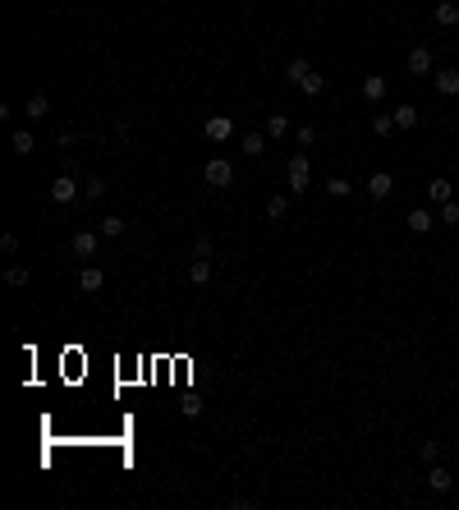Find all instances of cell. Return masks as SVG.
Listing matches in <instances>:
<instances>
[{"mask_svg": "<svg viewBox=\"0 0 459 510\" xmlns=\"http://www.w3.org/2000/svg\"><path fill=\"white\" fill-rule=\"evenodd\" d=\"M395 129H400V133L418 129V111H414V106H395Z\"/></svg>", "mask_w": 459, "mask_h": 510, "instance_id": "obj_16", "label": "cell"}, {"mask_svg": "<svg viewBox=\"0 0 459 510\" xmlns=\"http://www.w3.org/2000/svg\"><path fill=\"white\" fill-rule=\"evenodd\" d=\"M391 189H395L391 170H377V175H368V193H372L377 202H382V198H391Z\"/></svg>", "mask_w": 459, "mask_h": 510, "instance_id": "obj_8", "label": "cell"}, {"mask_svg": "<svg viewBox=\"0 0 459 510\" xmlns=\"http://www.w3.org/2000/svg\"><path fill=\"white\" fill-rule=\"evenodd\" d=\"M285 179H289V193H303L308 189V156H289V166H285Z\"/></svg>", "mask_w": 459, "mask_h": 510, "instance_id": "obj_2", "label": "cell"}, {"mask_svg": "<svg viewBox=\"0 0 459 510\" xmlns=\"http://www.w3.org/2000/svg\"><path fill=\"white\" fill-rule=\"evenodd\" d=\"M193 253H197V257H211V239H207V234H197V244H193Z\"/></svg>", "mask_w": 459, "mask_h": 510, "instance_id": "obj_32", "label": "cell"}, {"mask_svg": "<svg viewBox=\"0 0 459 510\" xmlns=\"http://www.w3.org/2000/svg\"><path fill=\"white\" fill-rule=\"evenodd\" d=\"M101 234H106V239H120L124 234V216H101Z\"/></svg>", "mask_w": 459, "mask_h": 510, "instance_id": "obj_23", "label": "cell"}, {"mask_svg": "<svg viewBox=\"0 0 459 510\" xmlns=\"http://www.w3.org/2000/svg\"><path fill=\"white\" fill-rule=\"evenodd\" d=\"M409 74L432 78V51H427V46H414V51H409Z\"/></svg>", "mask_w": 459, "mask_h": 510, "instance_id": "obj_5", "label": "cell"}, {"mask_svg": "<svg viewBox=\"0 0 459 510\" xmlns=\"http://www.w3.org/2000/svg\"><path fill=\"white\" fill-rule=\"evenodd\" d=\"M202 179H207L211 189H230L234 184V166H230L225 156H211L207 166H202Z\"/></svg>", "mask_w": 459, "mask_h": 510, "instance_id": "obj_1", "label": "cell"}, {"mask_svg": "<svg viewBox=\"0 0 459 510\" xmlns=\"http://www.w3.org/2000/svg\"><path fill=\"white\" fill-rule=\"evenodd\" d=\"M266 143H271L266 133H248V138H243V152H248V156H262V152H266Z\"/></svg>", "mask_w": 459, "mask_h": 510, "instance_id": "obj_22", "label": "cell"}, {"mask_svg": "<svg viewBox=\"0 0 459 510\" xmlns=\"http://www.w3.org/2000/svg\"><path fill=\"white\" fill-rule=\"evenodd\" d=\"M299 143L313 147V143H317V129H313V124H303V129H299Z\"/></svg>", "mask_w": 459, "mask_h": 510, "instance_id": "obj_31", "label": "cell"}, {"mask_svg": "<svg viewBox=\"0 0 459 510\" xmlns=\"http://www.w3.org/2000/svg\"><path fill=\"white\" fill-rule=\"evenodd\" d=\"M450 198H455L450 179H432V184H427V202H432V207H441V202H450Z\"/></svg>", "mask_w": 459, "mask_h": 510, "instance_id": "obj_12", "label": "cell"}, {"mask_svg": "<svg viewBox=\"0 0 459 510\" xmlns=\"http://www.w3.org/2000/svg\"><path fill=\"white\" fill-rule=\"evenodd\" d=\"M14 152H19V156H33L37 152V138L28 129H19V133H14Z\"/></svg>", "mask_w": 459, "mask_h": 510, "instance_id": "obj_21", "label": "cell"}, {"mask_svg": "<svg viewBox=\"0 0 459 510\" xmlns=\"http://www.w3.org/2000/svg\"><path fill=\"white\" fill-rule=\"evenodd\" d=\"M78 198V184H74V175H69V170H65V175H60V179H55V184H51V202H60V207H69V202H74Z\"/></svg>", "mask_w": 459, "mask_h": 510, "instance_id": "obj_3", "label": "cell"}, {"mask_svg": "<svg viewBox=\"0 0 459 510\" xmlns=\"http://www.w3.org/2000/svg\"><path fill=\"white\" fill-rule=\"evenodd\" d=\"M450 488H455V474H450V469H441V465H432V492H437V497H446Z\"/></svg>", "mask_w": 459, "mask_h": 510, "instance_id": "obj_14", "label": "cell"}, {"mask_svg": "<svg viewBox=\"0 0 459 510\" xmlns=\"http://www.w3.org/2000/svg\"><path fill=\"white\" fill-rule=\"evenodd\" d=\"M441 225H459V202H441Z\"/></svg>", "mask_w": 459, "mask_h": 510, "instance_id": "obj_28", "label": "cell"}, {"mask_svg": "<svg viewBox=\"0 0 459 510\" xmlns=\"http://www.w3.org/2000/svg\"><path fill=\"white\" fill-rule=\"evenodd\" d=\"M382 97H386V78L382 74H368V78H363V101H372V106H377Z\"/></svg>", "mask_w": 459, "mask_h": 510, "instance_id": "obj_11", "label": "cell"}, {"mask_svg": "<svg viewBox=\"0 0 459 510\" xmlns=\"http://www.w3.org/2000/svg\"><path fill=\"white\" fill-rule=\"evenodd\" d=\"M432 83H437L441 97H459V69H437V74H432Z\"/></svg>", "mask_w": 459, "mask_h": 510, "instance_id": "obj_7", "label": "cell"}, {"mask_svg": "<svg viewBox=\"0 0 459 510\" xmlns=\"http://www.w3.org/2000/svg\"><path fill=\"white\" fill-rule=\"evenodd\" d=\"M418 455H423L427 465H437V460H441V446L437 442H423V446H418Z\"/></svg>", "mask_w": 459, "mask_h": 510, "instance_id": "obj_29", "label": "cell"}, {"mask_svg": "<svg viewBox=\"0 0 459 510\" xmlns=\"http://www.w3.org/2000/svg\"><path fill=\"white\" fill-rule=\"evenodd\" d=\"M266 138H271V143H276V138H285V133H289V115H266Z\"/></svg>", "mask_w": 459, "mask_h": 510, "instance_id": "obj_17", "label": "cell"}, {"mask_svg": "<svg viewBox=\"0 0 459 510\" xmlns=\"http://www.w3.org/2000/svg\"><path fill=\"white\" fill-rule=\"evenodd\" d=\"M308 74H313V65H308L303 56H289V60H285V78H289V83H303Z\"/></svg>", "mask_w": 459, "mask_h": 510, "instance_id": "obj_13", "label": "cell"}, {"mask_svg": "<svg viewBox=\"0 0 459 510\" xmlns=\"http://www.w3.org/2000/svg\"><path fill=\"white\" fill-rule=\"evenodd\" d=\"M69 253H74V257H92V253H97V234H92V230H78L74 239H69Z\"/></svg>", "mask_w": 459, "mask_h": 510, "instance_id": "obj_9", "label": "cell"}, {"mask_svg": "<svg viewBox=\"0 0 459 510\" xmlns=\"http://www.w3.org/2000/svg\"><path fill=\"white\" fill-rule=\"evenodd\" d=\"M326 193H331V198H349V193H354V184H349V179H326Z\"/></svg>", "mask_w": 459, "mask_h": 510, "instance_id": "obj_27", "label": "cell"}, {"mask_svg": "<svg viewBox=\"0 0 459 510\" xmlns=\"http://www.w3.org/2000/svg\"><path fill=\"white\" fill-rule=\"evenodd\" d=\"M42 115H51V101H46V92H37V97H28V120H42Z\"/></svg>", "mask_w": 459, "mask_h": 510, "instance_id": "obj_20", "label": "cell"}, {"mask_svg": "<svg viewBox=\"0 0 459 510\" xmlns=\"http://www.w3.org/2000/svg\"><path fill=\"white\" fill-rule=\"evenodd\" d=\"M432 19H437L441 28H455V23H459V0H437V10H432Z\"/></svg>", "mask_w": 459, "mask_h": 510, "instance_id": "obj_10", "label": "cell"}, {"mask_svg": "<svg viewBox=\"0 0 459 510\" xmlns=\"http://www.w3.org/2000/svg\"><path fill=\"white\" fill-rule=\"evenodd\" d=\"M5 280H10V285H28V267H10Z\"/></svg>", "mask_w": 459, "mask_h": 510, "instance_id": "obj_30", "label": "cell"}, {"mask_svg": "<svg viewBox=\"0 0 459 510\" xmlns=\"http://www.w3.org/2000/svg\"><path fill=\"white\" fill-rule=\"evenodd\" d=\"M106 189H110L106 179H101V175H92L88 184H83V198H88V202H101V198H106Z\"/></svg>", "mask_w": 459, "mask_h": 510, "instance_id": "obj_19", "label": "cell"}, {"mask_svg": "<svg viewBox=\"0 0 459 510\" xmlns=\"http://www.w3.org/2000/svg\"><path fill=\"white\" fill-rule=\"evenodd\" d=\"M188 280H193V285H207V280H211V257H193V267H188Z\"/></svg>", "mask_w": 459, "mask_h": 510, "instance_id": "obj_15", "label": "cell"}, {"mask_svg": "<svg viewBox=\"0 0 459 510\" xmlns=\"http://www.w3.org/2000/svg\"><path fill=\"white\" fill-rule=\"evenodd\" d=\"M285 211H289V198H285V193H276V198H266V216H271V221H280Z\"/></svg>", "mask_w": 459, "mask_h": 510, "instance_id": "obj_24", "label": "cell"}, {"mask_svg": "<svg viewBox=\"0 0 459 510\" xmlns=\"http://www.w3.org/2000/svg\"><path fill=\"white\" fill-rule=\"evenodd\" d=\"M455 455H459V446H455Z\"/></svg>", "mask_w": 459, "mask_h": 510, "instance_id": "obj_33", "label": "cell"}, {"mask_svg": "<svg viewBox=\"0 0 459 510\" xmlns=\"http://www.w3.org/2000/svg\"><path fill=\"white\" fill-rule=\"evenodd\" d=\"M299 88H303L308 97H322V92H326V78H322V74H308L303 83H299Z\"/></svg>", "mask_w": 459, "mask_h": 510, "instance_id": "obj_26", "label": "cell"}, {"mask_svg": "<svg viewBox=\"0 0 459 510\" xmlns=\"http://www.w3.org/2000/svg\"><path fill=\"white\" fill-rule=\"evenodd\" d=\"M202 133H207L211 143H225L230 133H234V124H230V115H211V120L202 124Z\"/></svg>", "mask_w": 459, "mask_h": 510, "instance_id": "obj_6", "label": "cell"}, {"mask_svg": "<svg viewBox=\"0 0 459 510\" xmlns=\"http://www.w3.org/2000/svg\"><path fill=\"white\" fill-rule=\"evenodd\" d=\"M101 280H106V271H101V267H83V276H78V285H83V290L92 294V290H101Z\"/></svg>", "mask_w": 459, "mask_h": 510, "instance_id": "obj_18", "label": "cell"}, {"mask_svg": "<svg viewBox=\"0 0 459 510\" xmlns=\"http://www.w3.org/2000/svg\"><path fill=\"white\" fill-rule=\"evenodd\" d=\"M372 133H382V138H391V133H395V115H391V111H382L377 120H372Z\"/></svg>", "mask_w": 459, "mask_h": 510, "instance_id": "obj_25", "label": "cell"}, {"mask_svg": "<svg viewBox=\"0 0 459 510\" xmlns=\"http://www.w3.org/2000/svg\"><path fill=\"white\" fill-rule=\"evenodd\" d=\"M437 221H441V216H432L427 207H414V211L405 216V225H409L414 234H432V225H437Z\"/></svg>", "mask_w": 459, "mask_h": 510, "instance_id": "obj_4", "label": "cell"}]
</instances>
